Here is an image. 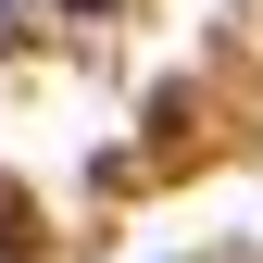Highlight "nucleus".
Listing matches in <instances>:
<instances>
[{
    "instance_id": "nucleus-1",
    "label": "nucleus",
    "mask_w": 263,
    "mask_h": 263,
    "mask_svg": "<svg viewBox=\"0 0 263 263\" xmlns=\"http://www.w3.org/2000/svg\"><path fill=\"white\" fill-rule=\"evenodd\" d=\"M63 13H113V0H63Z\"/></svg>"
},
{
    "instance_id": "nucleus-2",
    "label": "nucleus",
    "mask_w": 263,
    "mask_h": 263,
    "mask_svg": "<svg viewBox=\"0 0 263 263\" xmlns=\"http://www.w3.org/2000/svg\"><path fill=\"white\" fill-rule=\"evenodd\" d=\"M0 38H13V0H0Z\"/></svg>"
}]
</instances>
